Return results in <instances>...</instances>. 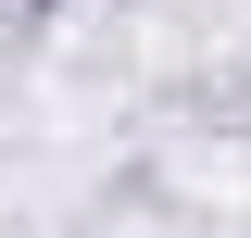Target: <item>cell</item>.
<instances>
[{
	"label": "cell",
	"mask_w": 251,
	"mask_h": 238,
	"mask_svg": "<svg viewBox=\"0 0 251 238\" xmlns=\"http://www.w3.org/2000/svg\"><path fill=\"white\" fill-rule=\"evenodd\" d=\"M13 13H25V25H50V13H63V0H13Z\"/></svg>",
	"instance_id": "1"
}]
</instances>
